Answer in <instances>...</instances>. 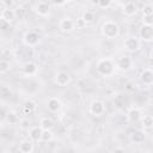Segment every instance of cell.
I'll list each match as a JSON object with an SVG mask.
<instances>
[{"mask_svg":"<svg viewBox=\"0 0 153 153\" xmlns=\"http://www.w3.org/2000/svg\"><path fill=\"white\" fill-rule=\"evenodd\" d=\"M116 68L122 71V72H128L133 68V60L130 56L128 55H122L121 57H118V60L116 61Z\"/></svg>","mask_w":153,"mask_h":153,"instance_id":"4","label":"cell"},{"mask_svg":"<svg viewBox=\"0 0 153 153\" xmlns=\"http://www.w3.org/2000/svg\"><path fill=\"white\" fill-rule=\"evenodd\" d=\"M140 81L145 85V86H151L153 84V72L151 68H145L141 73H140Z\"/></svg>","mask_w":153,"mask_h":153,"instance_id":"12","label":"cell"},{"mask_svg":"<svg viewBox=\"0 0 153 153\" xmlns=\"http://www.w3.org/2000/svg\"><path fill=\"white\" fill-rule=\"evenodd\" d=\"M74 25H75V27H82L84 25H86L84 22H82V19L80 18L79 20H76V22H74Z\"/></svg>","mask_w":153,"mask_h":153,"instance_id":"34","label":"cell"},{"mask_svg":"<svg viewBox=\"0 0 153 153\" xmlns=\"http://www.w3.org/2000/svg\"><path fill=\"white\" fill-rule=\"evenodd\" d=\"M129 139H130V141H131L133 143L140 145V143H142V142L146 140V134H145V131H142V130H135V131H133V133L130 134Z\"/></svg>","mask_w":153,"mask_h":153,"instance_id":"16","label":"cell"},{"mask_svg":"<svg viewBox=\"0 0 153 153\" xmlns=\"http://www.w3.org/2000/svg\"><path fill=\"white\" fill-rule=\"evenodd\" d=\"M39 127H41L42 130H51L53 127H54V122L49 117H43L39 121Z\"/></svg>","mask_w":153,"mask_h":153,"instance_id":"20","label":"cell"},{"mask_svg":"<svg viewBox=\"0 0 153 153\" xmlns=\"http://www.w3.org/2000/svg\"><path fill=\"white\" fill-rule=\"evenodd\" d=\"M0 17H1L4 20H6L7 23H10V24H11V22H12V20L16 18L14 10H12V8H4V10L1 11Z\"/></svg>","mask_w":153,"mask_h":153,"instance_id":"19","label":"cell"},{"mask_svg":"<svg viewBox=\"0 0 153 153\" xmlns=\"http://www.w3.org/2000/svg\"><path fill=\"white\" fill-rule=\"evenodd\" d=\"M19 127L23 130H30V128H31V121L29 118H22V120H19Z\"/></svg>","mask_w":153,"mask_h":153,"instance_id":"28","label":"cell"},{"mask_svg":"<svg viewBox=\"0 0 153 153\" xmlns=\"http://www.w3.org/2000/svg\"><path fill=\"white\" fill-rule=\"evenodd\" d=\"M2 4L5 5V8H12V6L14 5V1L13 0H4Z\"/></svg>","mask_w":153,"mask_h":153,"instance_id":"32","label":"cell"},{"mask_svg":"<svg viewBox=\"0 0 153 153\" xmlns=\"http://www.w3.org/2000/svg\"><path fill=\"white\" fill-rule=\"evenodd\" d=\"M33 143L31 140H23L19 142V152L20 153H32L33 152Z\"/></svg>","mask_w":153,"mask_h":153,"instance_id":"18","label":"cell"},{"mask_svg":"<svg viewBox=\"0 0 153 153\" xmlns=\"http://www.w3.org/2000/svg\"><path fill=\"white\" fill-rule=\"evenodd\" d=\"M42 129H41V127L38 126V127H31L30 128V130H29V137H30V140L31 141H35V142H38V141H41V139H42Z\"/></svg>","mask_w":153,"mask_h":153,"instance_id":"17","label":"cell"},{"mask_svg":"<svg viewBox=\"0 0 153 153\" xmlns=\"http://www.w3.org/2000/svg\"><path fill=\"white\" fill-rule=\"evenodd\" d=\"M141 117H142V112H141V110L137 109V108H131V109L127 112V120H128L129 122H131V123L139 122V121L141 120Z\"/></svg>","mask_w":153,"mask_h":153,"instance_id":"14","label":"cell"},{"mask_svg":"<svg viewBox=\"0 0 153 153\" xmlns=\"http://www.w3.org/2000/svg\"><path fill=\"white\" fill-rule=\"evenodd\" d=\"M111 153H126V149L122 148V147H115V148L111 151Z\"/></svg>","mask_w":153,"mask_h":153,"instance_id":"33","label":"cell"},{"mask_svg":"<svg viewBox=\"0 0 153 153\" xmlns=\"http://www.w3.org/2000/svg\"><path fill=\"white\" fill-rule=\"evenodd\" d=\"M142 25L153 26V16H142Z\"/></svg>","mask_w":153,"mask_h":153,"instance_id":"30","label":"cell"},{"mask_svg":"<svg viewBox=\"0 0 153 153\" xmlns=\"http://www.w3.org/2000/svg\"><path fill=\"white\" fill-rule=\"evenodd\" d=\"M88 111H90V114H91L92 116L99 117V116L104 115V112H105V105H104V103H103L102 100L96 99V100H93V102L90 104Z\"/></svg>","mask_w":153,"mask_h":153,"instance_id":"5","label":"cell"},{"mask_svg":"<svg viewBox=\"0 0 153 153\" xmlns=\"http://www.w3.org/2000/svg\"><path fill=\"white\" fill-rule=\"evenodd\" d=\"M59 27L62 32L65 33H69L72 32L74 29H75V25H74V20L71 19L69 17H66V18H62L59 23Z\"/></svg>","mask_w":153,"mask_h":153,"instance_id":"9","label":"cell"},{"mask_svg":"<svg viewBox=\"0 0 153 153\" xmlns=\"http://www.w3.org/2000/svg\"><path fill=\"white\" fill-rule=\"evenodd\" d=\"M123 47H124V49H126L128 53H135V51H137V50L140 49V47H141V41H140L137 37H135V36H129V37H127V38L124 39Z\"/></svg>","mask_w":153,"mask_h":153,"instance_id":"3","label":"cell"},{"mask_svg":"<svg viewBox=\"0 0 153 153\" xmlns=\"http://www.w3.org/2000/svg\"><path fill=\"white\" fill-rule=\"evenodd\" d=\"M47 108H48V110H49L50 112H57V111H60V109L62 108V103H61V100H60L59 98L51 97V98H49L48 102H47Z\"/></svg>","mask_w":153,"mask_h":153,"instance_id":"13","label":"cell"},{"mask_svg":"<svg viewBox=\"0 0 153 153\" xmlns=\"http://www.w3.org/2000/svg\"><path fill=\"white\" fill-rule=\"evenodd\" d=\"M102 35L108 39H114L120 35V26L114 20H105L100 27Z\"/></svg>","mask_w":153,"mask_h":153,"instance_id":"2","label":"cell"},{"mask_svg":"<svg viewBox=\"0 0 153 153\" xmlns=\"http://www.w3.org/2000/svg\"><path fill=\"white\" fill-rule=\"evenodd\" d=\"M6 121L10 124H17V123H19V117L14 112H8V114H6Z\"/></svg>","mask_w":153,"mask_h":153,"instance_id":"24","label":"cell"},{"mask_svg":"<svg viewBox=\"0 0 153 153\" xmlns=\"http://www.w3.org/2000/svg\"><path fill=\"white\" fill-rule=\"evenodd\" d=\"M142 16H153V6L151 4H146L142 7Z\"/></svg>","mask_w":153,"mask_h":153,"instance_id":"29","label":"cell"},{"mask_svg":"<svg viewBox=\"0 0 153 153\" xmlns=\"http://www.w3.org/2000/svg\"><path fill=\"white\" fill-rule=\"evenodd\" d=\"M10 27H11V24L7 23L6 20H4V19L0 17V31H7Z\"/></svg>","mask_w":153,"mask_h":153,"instance_id":"31","label":"cell"},{"mask_svg":"<svg viewBox=\"0 0 153 153\" xmlns=\"http://www.w3.org/2000/svg\"><path fill=\"white\" fill-rule=\"evenodd\" d=\"M39 41H41V37L35 31H27L24 35V43L27 47H36L39 43Z\"/></svg>","mask_w":153,"mask_h":153,"instance_id":"8","label":"cell"},{"mask_svg":"<svg viewBox=\"0 0 153 153\" xmlns=\"http://www.w3.org/2000/svg\"><path fill=\"white\" fill-rule=\"evenodd\" d=\"M50 10H51L50 4L47 1H39L33 7V12L39 17H48L50 14Z\"/></svg>","mask_w":153,"mask_h":153,"instance_id":"6","label":"cell"},{"mask_svg":"<svg viewBox=\"0 0 153 153\" xmlns=\"http://www.w3.org/2000/svg\"><path fill=\"white\" fill-rule=\"evenodd\" d=\"M140 35V41L143 42H152L153 41V26H148V25H142L140 27L139 31Z\"/></svg>","mask_w":153,"mask_h":153,"instance_id":"7","label":"cell"},{"mask_svg":"<svg viewBox=\"0 0 153 153\" xmlns=\"http://www.w3.org/2000/svg\"><path fill=\"white\" fill-rule=\"evenodd\" d=\"M122 13L126 17H133L137 13V5L134 1H127L122 6Z\"/></svg>","mask_w":153,"mask_h":153,"instance_id":"11","label":"cell"},{"mask_svg":"<svg viewBox=\"0 0 153 153\" xmlns=\"http://www.w3.org/2000/svg\"><path fill=\"white\" fill-rule=\"evenodd\" d=\"M53 139H54V134H53L51 130H43V131H42V139H41V141H43V142H49V141H51Z\"/></svg>","mask_w":153,"mask_h":153,"instance_id":"26","label":"cell"},{"mask_svg":"<svg viewBox=\"0 0 153 153\" xmlns=\"http://www.w3.org/2000/svg\"><path fill=\"white\" fill-rule=\"evenodd\" d=\"M81 19H82V22L85 24H91L94 20V13L92 11H85L82 17H81Z\"/></svg>","mask_w":153,"mask_h":153,"instance_id":"23","label":"cell"},{"mask_svg":"<svg viewBox=\"0 0 153 153\" xmlns=\"http://www.w3.org/2000/svg\"><path fill=\"white\" fill-rule=\"evenodd\" d=\"M55 82L57 86L65 87L71 82V75L65 71H60L55 74Z\"/></svg>","mask_w":153,"mask_h":153,"instance_id":"10","label":"cell"},{"mask_svg":"<svg viewBox=\"0 0 153 153\" xmlns=\"http://www.w3.org/2000/svg\"><path fill=\"white\" fill-rule=\"evenodd\" d=\"M59 153H62V152H59Z\"/></svg>","mask_w":153,"mask_h":153,"instance_id":"35","label":"cell"},{"mask_svg":"<svg viewBox=\"0 0 153 153\" xmlns=\"http://www.w3.org/2000/svg\"><path fill=\"white\" fill-rule=\"evenodd\" d=\"M22 110H23V112H24L25 115L32 114V112L36 110V104H35L32 100H26V102L23 104Z\"/></svg>","mask_w":153,"mask_h":153,"instance_id":"21","label":"cell"},{"mask_svg":"<svg viewBox=\"0 0 153 153\" xmlns=\"http://www.w3.org/2000/svg\"><path fill=\"white\" fill-rule=\"evenodd\" d=\"M96 5H97L100 10H108V8L111 7L112 1H110V0H99L98 2H96Z\"/></svg>","mask_w":153,"mask_h":153,"instance_id":"27","label":"cell"},{"mask_svg":"<svg viewBox=\"0 0 153 153\" xmlns=\"http://www.w3.org/2000/svg\"><path fill=\"white\" fill-rule=\"evenodd\" d=\"M23 72H24V74L25 75H27V76H33V75H36L37 74V72H38V66L35 63V62H26L25 65H24V67H23Z\"/></svg>","mask_w":153,"mask_h":153,"instance_id":"15","label":"cell"},{"mask_svg":"<svg viewBox=\"0 0 153 153\" xmlns=\"http://www.w3.org/2000/svg\"><path fill=\"white\" fill-rule=\"evenodd\" d=\"M141 123H142V127L145 129H151L153 127V117L152 115H145L141 117Z\"/></svg>","mask_w":153,"mask_h":153,"instance_id":"22","label":"cell"},{"mask_svg":"<svg viewBox=\"0 0 153 153\" xmlns=\"http://www.w3.org/2000/svg\"><path fill=\"white\" fill-rule=\"evenodd\" d=\"M11 69V63L6 60H0V74H6Z\"/></svg>","mask_w":153,"mask_h":153,"instance_id":"25","label":"cell"},{"mask_svg":"<svg viewBox=\"0 0 153 153\" xmlns=\"http://www.w3.org/2000/svg\"><path fill=\"white\" fill-rule=\"evenodd\" d=\"M96 69H97V73L100 74L102 76L110 78L116 72V65L110 57H103V59L98 60V62L96 65Z\"/></svg>","mask_w":153,"mask_h":153,"instance_id":"1","label":"cell"}]
</instances>
